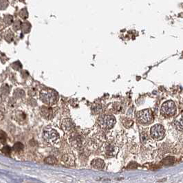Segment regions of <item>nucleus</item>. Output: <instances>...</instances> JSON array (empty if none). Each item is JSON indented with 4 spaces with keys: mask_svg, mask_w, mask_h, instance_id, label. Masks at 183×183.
Listing matches in <instances>:
<instances>
[{
    "mask_svg": "<svg viewBox=\"0 0 183 183\" xmlns=\"http://www.w3.org/2000/svg\"><path fill=\"white\" fill-rule=\"evenodd\" d=\"M40 99L47 105L51 106L58 100V94L52 89H44L40 92Z\"/></svg>",
    "mask_w": 183,
    "mask_h": 183,
    "instance_id": "nucleus-1",
    "label": "nucleus"
},
{
    "mask_svg": "<svg viewBox=\"0 0 183 183\" xmlns=\"http://www.w3.org/2000/svg\"><path fill=\"white\" fill-rule=\"evenodd\" d=\"M44 140L49 145H54L59 141V135L55 129L47 127L46 128L43 133Z\"/></svg>",
    "mask_w": 183,
    "mask_h": 183,
    "instance_id": "nucleus-2",
    "label": "nucleus"
},
{
    "mask_svg": "<svg viewBox=\"0 0 183 183\" xmlns=\"http://www.w3.org/2000/svg\"><path fill=\"white\" fill-rule=\"evenodd\" d=\"M116 123V118L112 115H105L99 119V124L104 130H110Z\"/></svg>",
    "mask_w": 183,
    "mask_h": 183,
    "instance_id": "nucleus-3",
    "label": "nucleus"
},
{
    "mask_svg": "<svg viewBox=\"0 0 183 183\" xmlns=\"http://www.w3.org/2000/svg\"><path fill=\"white\" fill-rule=\"evenodd\" d=\"M161 112L166 116H172L176 112V106L172 100L164 102L161 107Z\"/></svg>",
    "mask_w": 183,
    "mask_h": 183,
    "instance_id": "nucleus-4",
    "label": "nucleus"
},
{
    "mask_svg": "<svg viewBox=\"0 0 183 183\" xmlns=\"http://www.w3.org/2000/svg\"><path fill=\"white\" fill-rule=\"evenodd\" d=\"M151 136L156 141H160L164 138V135H165V130L163 127V125L157 124L153 125V126L151 128L150 130Z\"/></svg>",
    "mask_w": 183,
    "mask_h": 183,
    "instance_id": "nucleus-5",
    "label": "nucleus"
},
{
    "mask_svg": "<svg viewBox=\"0 0 183 183\" xmlns=\"http://www.w3.org/2000/svg\"><path fill=\"white\" fill-rule=\"evenodd\" d=\"M138 120L142 124H149L153 121V114L149 109L140 111L137 114Z\"/></svg>",
    "mask_w": 183,
    "mask_h": 183,
    "instance_id": "nucleus-6",
    "label": "nucleus"
},
{
    "mask_svg": "<svg viewBox=\"0 0 183 183\" xmlns=\"http://www.w3.org/2000/svg\"><path fill=\"white\" fill-rule=\"evenodd\" d=\"M118 149L115 145H107L104 146L103 149V154L106 156H111L112 157L115 156L116 153L118 152Z\"/></svg>",
    "mask_w": 183,
    "mask_h": 183,
    "instance_id": "nucleus-7",
    "label": "nucleus"
},
{
    "mask_svg": "<svg viewBox=\"0 0 183 183\" xmlns=\"http://www.w3.org/2000/svg\"><path fill=\"white\" fill-rule=\"evenodd\" d=\"M40 113L41 116L46 118V119H50L52 117V107L47 106H42L40 109Z\"/></svg>",
    "mask_w": 183,
    "mask_h": 183,
    "instance_id": "nucleus-8",
    "label": "nucleus"
},
{
    "mask_svg": "<svg viewBox=\"0 0 183 183\" xmlns=\"http://www.w3.org/2000/svg\"><path fill=\"white\" fill-rule=\"evenodd\" d=\"M62 126V128L64 131L66 132H70L73 130L74 125L73 123V122L70 119L66 118V119H64L63 121Z\"/></svg>",
    "mask_w": 183,
    "mask_h": 183,
    "instance_id": "nucleus-9",
    "label": "nucleus"
},
{
    "mask_svg": "<svg viewBox=\"0 0 183 183\" xmlns=\"http://www.w3.org/2000/svg\"><path fill=\"white\" fill-rule=\"evenodd\" d=\"M14 118H15V120L17 123H19V124H22L26 120V114L21 112V111H17L14 114Z\"/></svg>",
    "mask_w": 183,
    "mask_h": 183,
    "instance_id": "nucleus-10",
    "label": "nucleus"
},
{
    "mask_svg": "<svg viewBox=\"0 0 183 183\" xmlns=\"http://www.w3.org/2000/svg\"><path fill=\"white\" fill-rule=\"evenodd\" d=\"M91 165L93 168L96 169V170H101L105 166V163L103 160L96 159L92 161Z\"/></svg>",
    "mask_w": 183,
    "mask_h": 183,
    "instance_id": "nucleus-11",
    "label": "nucleus"
},
{
    "mask_svg": "<svg viewBox=\"0 0 183 183\" xmlns=\"http://www.w3.org/2000/svg\"><path fill=\"white\" fill-rule=\"evenodd\" d=\"M70 142L73 141V146H78L81 144L80 137L78 135L72 136V137H70Z\"/></svg>",
    "mask_w": 183,
    "mask_h": 183,
    "instance_id": "nucleus-12",
    "label": "nucleus"
},
{
    "mask_svg": "<svg viewBox=\"0 0 183 183\" xmlns=\"http://www.w3.org/2000/svg\"><path fill=\"white\" fill-rule=\"evenodd\" d=\"M13 151H15V152H21L24 149V145L22 144L21 143H16L14 146L13 147Z\"/></svg>",
    "mask_w": 183,
    "mask_h": 183,
    "instance_id": "nucleus-13",
    "label": "nucleus"
},
{
    "mask_svg": "<svg viewBox=\"0 0 183 183\" xmlns=\"http://www.w3.org/2000/svg\"><path fill=\"white\" fill-rule=\"evenodd\" d=\"M74 157L73 155H70V154H66L63 156V161L64 163H67V164H70V163H74Z\"/></svg>",
    "mask_w": 183,
    "mask_h": 183,
    "instance_id": "nucleus-14",
    "label": "nucleus"
},
{
    "mask_svg": "<svg viewBox=\"0 0 183 183\" xmlns=\"http://www.w3.org/2000/svg\"><path fill=\"white\" fill-rule=\"evenodd\" d=\"M175 126H176L178 130H180V131L182 130V115H181V116L180 118H178V119L175 121Z\"/></svg>",
    "mask_w": 183,
    "mask_h": 183,
    "instance_id": "nucleus-15",
    "label": "nucleus"
},
{
    "mask_svg": "<svg viewBox=\"0 0 183 183\" xmlns=\"http://www.w3.org/2000/svg\"><path fill=\"white\" fill-rule=\"evenodd\" d=\"M45 163L50 164H54L57 163V160L55 157L53 156H48L45 159Z\"/></svg>",
    "mask_w": 183,
    "mask_h": 183,
    "instance_id": "nucleus-16",
    "label": "nucleus"
},
{
    "mask_svg": "<svg viewBox=\"0 0 183 183\" xmlns=\"http://www.w3.org/2000/svg\"><path fill=\"white\" fill-rule=\"evenodd\" d=\"M24 95L25 93L23 89H16V91L14 93V96H15V97L17 99L22 98Z\"/></svg>",
    "mask_w": 183,
    "mask_h": 183,
    "instance_id": "nucleus-17",
    "label": "nucleus"
},
{
    "mask_svg": "<svg viewBox=\"0 0 183 183\" xmlns=\"http://www.w3.org/2000/svg\"><path fill=\"white\" fill-rule=\"evenodd\" d=\"M6 139H7L6 134L3 131L0 130V142H1L2 144H5L6 142Z\"/></svg>",
    "mask_w": 183,
    "mask_h": 183,
    "instance_id": "nucleus-18",
    "label": "nucleus"
},
{
    "mask_svg": "<svg viewBox=\"0 0 183 183\" xmlns=\"http://www.w3.org/2000/svg\"><path fill=\"white\" fill-rule=\"evenodd\" d=\"M11 151H12V149L10 147L8 146V145H6L3 147V148L2 149V153H3L4 154H6V155L7 156H10V153H11Z\"/></svg>",
    "mask_w": 183,
    "mask_h": 183,
    "instance_id": "nucleus-19",
    "label": "nucleus"
},
{
    "mask_svg": "<svg viewBox=\"0 0 183 183\" xmlns=\"http://www.w3.org/2000/svg\"><path fill=\"white\" fill-rule=\"evenodd\" d=\"M1 92L3 95H7L9 93V87L6 84L3 85L1 88Z\"/></svg>",
    "mask_w": 183,
    "mask_h": 183,
    "instance_id": "nucleus-20",
    "label": "nucleus"
},
{
    "mask_svg": "<svg viewBox=\"0 0 183 183\" xmlns=\"http://www.w3.org/2000/svg\"><path fill=\"white\" fill-rule=\"evenodd\" d=\"M3 118V114L2 113V112L1 110H0V121L2 120Z\"/></svg>",
    "mask_w": 183,
    "mask_h": 183,
    "instance_id": "nucleus-21",
    "label": "nucleus"
},
{
    "mask_svg": "<svg viewBox=\"0 0 183 183\" xmlns=\"http://www.w3.org/2000/svg\"><path fill=\"white\" fill-rule=\"evenodd\" d=\"M2 101V98H1V96H0V103Z\"/></svg>",
    "mask_w": 183,
    "mask_h": 183,
    "instance_id": "nucleus-22",
    "label": "nucleus"
}]
</instances>
